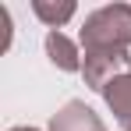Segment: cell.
Instances as JSON below:
<instances>
[{
	"label": "cell",
	"mask_w": 131,
	"mask_h": 131,
	"mask_svg": "<svg viewBox=\"0 0 131 131\" xmlns=\"http://www.w3.org/2000/svg\"><path fill=\"white\" fill-rule=\"evenodd\" d=\"M82 53L92 50H131V4H103L78 28Z\"/></svg>",
	"instance_id": "6da1fadb"
},
{
	"label": "cell",
	"mask_w": 131,
	"mask_h": 131,
	"mask_svg": "<svg viewBox=\"0 0 131 131\" xmlns=\"http://www.w3.org/2000/svg\"><path fill=\"white\" fill-rule=\"evenodd\" d=\"M131 74V53L128 50H92L82 57V78L89 89H96L103 96V89L117 78Z\"/></svg>",
	"instance_id": "7a4b0ae2"
},
{
	"label": "cell",
	"mask_w": 131,
	"mask_h": 131,
	"mask_svg": "<svg viewBox=\"0 0 131 131\" xmlns=\"http://www.w3.org/2000/svg\"><path fill=\"white\" fill-rule=\"evenodd\" d=\"M50 131H106V124L89 103L71 99L50 117Z\"/></svg>",
	"instance_id": "3957f363"
},
{
	"label": "cell",
	"mask_w": 131,
	"mask_h": 131,
	"mask_svg": "<svg viewBox=\"0 0 131 131\" xmlns=\"http://www.w3.org/2000/svg\"><path fill=\"white\" fill-rule=\"evenodd\" d=\"M46 57H50V64L57 67V71H64V74H82V46L74 43L71 36H64V32H46Z\"/></svg>",
	"instance_id": "277c9868"
},
{
	"label": "cell",
	"mask_w": 131,
	"mask_h": 131,
	"mask_svg": "<svg viewBox=\"0 0 131 131\" xmlns=\"http://www.w3.org/2000/svg\"><path fill=\"white\" fill-rule=\"evenodd\" d=\"M103 99H106L110 113L117 117V124L128 131V128H131V74L117 78V82H110V85L103 89Z\"/></svg>",
	"instance_id": "5b68a950"
},
{
	"label": "cell",
	"mask_w": 131,
	"mask_h": 131,
	"mask_svg": "<svg viewBox=\"0 0 131 131\" xmlns=\"http://www.w3.org/2000/svg\"><path fill=\"white\" fill-rule=\"evenodd\" d=\"M78 4L74 0H32V14L50 28V32H60L71 18H74Z\"/></svg>",
	"instance_id": "8992f818"
},
{
	"label": "cell",
	"mask_w": 131,
	"mask_h": 131,
	"mask_svg": "<svg viewBox=\"0 0 131 131\" xmlns=\"http://www.w3.org/2000/svg\"><path fill=\"white\" fill-rule=\"evenodd\" d=\"M7 131H43V128H25L21 124V128H7Z\"/></svg>",
	"instance_id": "52a82bcc"
},
{
	"label": "cell",
	"mask_w": 131,
	"mask_h": 131,
	"mask_svg": "<svg viewBox=\"0 0 131 131\" xmlns=\"http://www.w3.org/2000/svg\"><path fill=\"white\" fill-rule=\"evenodd\" d=\"M128 131H131V128H128Z\"/></svg>",
	"instance_id": "ba28073f"
}]
</instances>
